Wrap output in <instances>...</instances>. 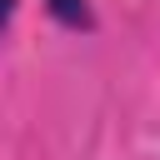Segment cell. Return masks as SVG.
Segmentation results:
<instances>
[{
    "instance_id": "cell-1",
    "label": "cell",
    "mask_w": 160,
    "mask_h": 160,
    "mask_svg": "<svg viewBox=\"0 0 160 160\" xmlns=\"http://www.w3.org/2000/svg\"><path fill=\"white\" fill-rule=\"evenodd\" d=\"M45 10H50V20L65 25V30H80V35L95 30V10H90V0H45Z\"/></svg>"
},
{
    "instance_id": "cell-2",
    "label": "cell",
    "mask_w": 160,
    "mask_h": 160,
    "mask_svg": "<svg viewBox=\"0 0 160 160\" xmlns=\"http://www.w3.org/2000/svg\"><path fill=\"white\" fill-rule=\"evenodd\" d=\"M15 5H20V0H0V35H5L10 20H15Z\"/></svg>"
}]
</instances>
